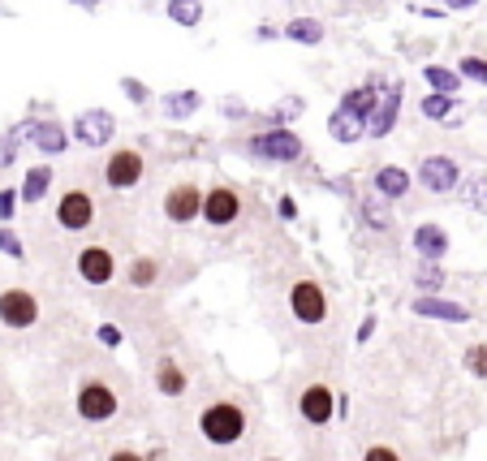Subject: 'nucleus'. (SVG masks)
<instances>
[{
	"label": "nucleus",
	"instance_id": "23",
	"mask_svg": "<svg viewBox=\"0 0 487 461\" xmlns=\"http://www.w3.org/2000/svg\"><path fill=\"white\" fill-rule=\"evenodd\" d=\"M328 134L337 138V143H358L366 134V117H358V113H345V108H337L332 117H328Z\"/></svg>",
	"mask_w": 487,
	"mask_h": 461
},
{
	"label": "nucleus",
	"instance_id": "45",
	"mask_svg": "<svg viewBox=\"0 0 487 461\" xmlns=\"http://www.w3.org/2000/svg\"><path fill=\"white\" fill-rule=\"evenodd\" d=\"M70 4H82V9H96V4H104V0H70Z\"/></svg>",
	"mask_w": 487,
	"mask_h": 461
},
{
	"label": "nucleus",
	"instance_id": "40",
	"mask_svg": "<svg viewBox=\"0 0 487 461\" xmlns=\"http://www.w3.org/2000/svg\"><path fill=\"white\" fill-rule=\"evenodd\" d=\"M371 337H375V315H366L363 323H358V345H366Z\"/></svg>",
	"mask_w": 487,
	"mask_h": 461
},
{
	"label": "nucleus",
	"instance_id": "33",
	"mask_svg": "<svg viewBox=\"0 0 487 461\" xmlns=\"http://www.w3.org/2000/svg\"><path fill=\"white\" fill-rule=\"evenodd\" d=\"M462 195H466V203H470L474 212H487V172L466 177V181H462Z\"/></svg>",
	"mask_w": 487,
	"mask_h": 461
},
{
	"label": "nucleus",
	"instance_id": "36",
	"mask_svg": "<svg viewBox=\"0 0 487 461\" xmlns=\"http://www.w3.org/2000/svg\"><path fill=\"white\" fill-rule=\"evenodd\" d=\"M458 73H462V78H474V82H483L487 87V61L483 56H462V61H458Z\"/></svg>",
	"mask_w": 487,
	"mask_h": 461
},
{
	"label": "nucleus",
	"instance_id": "17",
	"mask_svg": "<svg viewBox=\"0 0 487 461\" xmlns=\"http://www.w3.org/2000/svg\"><path fill=\"white\" fill-rule=\"evenodd\" d=\"M410 246H415L418 264H440V259H449V246H453V238H449V229L444 224H415V238H410Z\"/></svg>",
	"mask_w": 487,
	"mask_h": 461
},
{
	"label": "nucleus",
	"instance_id": "44",
	"mask_svg": "<svg viewBox=\"0 0 487 461\" xmlns=\"http://www.w3.org/2000/svg\"><path fill=\"white\" fill-rule=\"evenodd\" d=\"M444 4H449V9H474L479 0H444Z\"/></svg>",
	"mask_w": 487,
	"mask_h": 461
},
{
	"label": "nucleus",
	"instance_id": "4",
	"mask_svg": "<svg viewBox=\"0 0 487 461\" xmlns=\"http://www.w3.org/2000/svg\"><path fill=\"white\" fill-rule=\"evenodd\" d=\"M134 354H139V380L151 392V401H164L172 410L186 406L207 380V363L198 358L195 340L169 319H160L155 328L139 332Z\"/></svg>",
	"mask_w": 487,
	"mask_h": 461
},
{
	"label": "nucleus",
	"instance_id": "18",
	"mask_svg": "<svg viewBox=\"0 0 487 461\" xmlns=\"http://www.w3.org/2000/svg\"><path fill=\"white\" fill-rule=\"evenodd\" d=\"M397 104H401V82H389V87H380V99H375V108H371V117H366V134L371 138H384L397 122Z\"/></svg>",
	"mask_w": 487,
	"mask_h": 461
},
{
	"label": "nucleus",
	"instance_id": "15",
	"mask_svg": "<svg viewBox=\"0 0 487 461\" xmlns=\"http://www.w3.org/2000/svg\"><path fill=\"white\" fill-rule=\"evenodd\" d=\"M462 169H458V160H449V155H427L423 164H418V186L427 190V195H453V190H462Z\"/></svg>",
	"mask_w": 487,
	"mask_h": 461
},
{
	"label": "nucleus",
	"instance_id": "43",
	"mask_svg": "<svg viewBox=\"0 0 487 461\" xmlns=\"http://www.w3.org/2000/svg\"><path fill=\"white\" fill-rule=\"evenodd\" d=\"M13 406V397H9V389H4V375H0V414L9 410Z\"/></svg>",
	"mask_w": 487,
	"mask_h": 461
},
{
	"label": "nucleus",
	"instance_id": "37",
	"mask_svg": "<svg viewBox=\"0 0 487 461\" xmlns=\"http://www.w3.org/2000/svg\"><path fill=\"white\" fill-rule=\"evenodd\" d=\"M96 340L104 345V349H117V345L125 340V328H122V323H99V328H96Z\"/></svg>",
	"mask_w": 487,
	"mask_h": 461
},
{
	"label": "nucleus",
	"instance_id": "35",
	"mask_svg": "<svg viewBox=\"0 0 487 461\" xmlns=\"http://www.w3.org/2000/svg\"><path fill=\"white\" fill-rule=\"evenodd\" d=\"M0 255H9V259L26 264V246H22V238H18L13 229H0Z\"/></svg>",
	"mask_w": 487,
	"mask_h": 461
},
{
	"label": "nucleus",
	"instance_id": "42",
	"mask_svg": "<svg viewBox=\"0 0 487 461\" xmlns=\"http://www.w3.org/2000/svg\"><path fill=\"white\" fill-rule=\"evenodd\" d=\"M255 461H293V457H290V453H276V448H268V453H259ZM302 461H306V457H302Z\"/></svg>",
	"mask_w": 487,
	"mask_h": 461
},
{
	"label": "nucleus",
	"instance_id": "14",
	"mask_svg": "<svg viewBox=\"0 0 487 461\" xmlns=\"http://www.w3.org/2000/svg\"><path fill=\"white\" fill-rule=\"evenodd\" d=\"M203 186L198 181H177V186H169L164 190V203H160V212H164V220L169 224H177V229H186V224H195V220H203Z\"/></svg>",
	"mask_w": 487,
	"mask_h": 461
},
{
	"label": "nucleus",
	"instance_id": "34",
	"mask_svg": "<svg viewBox=\"0 0 487 461\" xmlns=\"http://www.w3.org/2000/svg\"><path fill=\"white\" fill-rule=\"evenodd\" d=\"M415 285L418 289H427V293L444 289V272H440V264H418L415 267Z\"/></svg>",
	"mask_w": 487,
	"mask_h": 461
},
{
	"label": "nucleus",
	"instance_id": "13",
	"mask_svg": "<svg viewBox=\"0 0 487 461\" xmlns=\"http://www.w3.org/2000/svg\"><path fill=\"white\" fill-rule=\"evenodd\" d=\"M246 151L255 155V160H272V164H293V160H302V138L285 130V125H268V130H259L255 138H246Z\"/></svg>",
	"mask_w": 487,
	"mask_h": 461
},
{
	"label": "nucleus",
	"instance_id": "25",
	"mask_svg": "<svg viewBox=\"0 0 487 461\" xmlns=\"http://www.w3.org/2000/svg\"><path fill=\"white\" fill-rule=\"evenodd\" d=\"M198 108H203L198 91H177V96H164V117H169V122H186V117H195Z\"/></svg>",
	"mask_w": 487,
	"mask_h": 461
},
{
	"label": "nucleus",
	"instance_id": "19",
	"mask_svg": "<svg viewBox=\"0 0 487 461\" xmlns=\"http://www.w3.org/2000/svg\"><path fill=\"white\" fill-rule=\"evenodd\" d=\"M410 311L423 319H440V323H470V311H466L462 302H444V298H436V293H423V298H415L410 302Z\"/></svg>",
	"mask_w": 487,
	"mask_h": 461
},
{
	"label": "nucleus",
	"instance_id": "41",
	"mask_svg": "<svg viewBox=\"0 0 487 461\" xmlns=\"http://www.w3.org/2000/svg\"><path fill=\"white\" fill-rule=\"evenodd\" d=\"M276 207H281V220H293V216H298V203H293L290 195L281 198V203H276Z\"/></svg>",
	"mask_w": 487,
	"mask_h": 461
},
{
	"label": "nucleus",
	"instance_id": "11",
	"mask_svg": "<svg viewBox=\"0 0 487 461\" xmlns=\"http://www.w3.org/2000/svg\"><path fill=\"white\" fill-rule=\"evenodd\" d=\"M99 181H104L113 195L139 190L147 181V155L139 147H117V151H108V160H104V169H99Z\"/></svg>",
	"mask_w": 487,
	"mask_h": 461
},
{
	"label": "nucleus",
	"instance_id": "8",
	"mask_svg": "<svg viewBox=\"0 0 487 461\" xmlns=\"http://www.w3.org/2000/svg\"><path fill=\"white\" fill-rule=\"evenodd\" d=\"M104 220V207H99V195L82 181H70L56 203H52V224L61 238H91Z\"/></svg>",
	"mask_w": 487,
	"mask_h": 461
},
{
	"label": "nucleus",
	"instance_id": "10",
	"mask_svg": "<svg viewBox=\"0 0 487 461\" xmlns=\"http://www.w3.org/2000/svg\"><path fill=\"white\" fill-rule=\"evenodd\" d=\"M358 461H423V453L415 448V440L380 427V414H375V427H366L358 436Z\"/></svg>",
	"mask_w": 487,
	"mask_h": 461
},
{
	"label": "nucleus",
	"instance_id": "5",
	"mask_svg": "<svg viewBox=\"0 0 487 461\" xmlns=\"http://www.w3.org/2000/svg\"><path fill=\"white\" fill-rule=\"evenodd\" d=\"M337 363L311 354V366L293 380L290 389V418L302 436V457L306 461H337L332 457V427L349 414V397L337 389Z\"/></svg>",
	"mask_w": 487,
	"mask_h": 461
},
{
	"label": "nucleus",
	"instance_id": "29",
	"mask_svg": "<svg viewBox=\"0 0 487 461\" xmlns=\"http://www.w3.org/2000/svg\"><path fill=\"white\" fill-rule=\"evenodd\" d=\"M99 461H151V453L139 448L134 440H113V444L99 448Z\"/></svg>",
	"mask_w": 487,
	"mask_h": 461
},
{
	"label": "nucleus",
	"instance_id": "38",
	"mask_svg": "<svg viewBox=\"0 0 487 461\" xmlns=\"http://www.w3.org/2000/svg\"><path fill=\"white\" fill-rule=\"evenodd\" d=\"M18 203H22V195L4 186V190H0V220H13V216H18Z\"/></svg>",
	"mask_w": 487,
	"mask_h": 461
},
{
	"label": "nucleus",
	"instance_id": "6",
	"mask_svg": "<svg viewBox=\"0 0 487 461\" xmlns=\"http://www.w3.org/2000/svg\"><path fill=\"white\" fill-rule=\"evenodd\" d=\"M65 328V306L30 281L0 285V332L9 337H52Z\"/></svg>",
	"mask_w": 487,
	"mask_h": 461
},
{
	"label": "nucleus",
	"instance_id": "20",
	"mask_svg": "<svg viewBox=\"0 0 487 461\" xmlns=\"http://www.w3.org/2000/svg\"><path fill=\"white\" fill-rule=\"evenodd\" d=\"M22 130L44 155H61V151L70 147V134H65V125L61 122H30V125H22Z\"/></svg>",
	"mask_w": 487,
	"mask_h": 461
},
{
	"label": "nucleus",
	"instance_id": "1",
	"mask_svg": "<svg viewBox=\"0 0 487 461\" xmlns=\"http://www.w3.org/2000/svg\"><path fill=\"white\" fill-rule=\"evenodd\" d=\"M44 418L52 432H78L91 440H130L151 418V392L108 349L70 345L44 384Z\"/></svg>",
	"mask_w": 487,
	"mask_h": 461
},
{
	"label": "nucleus",
	"instance_id": "22",
	"mask_svg": "<svg viewBox=\"0 0 487 461\" xmlns=\"http://www.w3.org/2000/svg\"><path fill=\"white\" fill-rule=\"evenodd\" d=\"M52 177H56V172H52L48 164H35V169H26V177H22V190H18L26 207H35V203H44V198H48V190H52Z\"/></svg>",
	"mask_w": 487,
	"mask_h": 461
},
{
	"label": "nucleus",
	"instance_id": "27",
	"mask_svg": "<svg viewBox=\"0 0 487 461\" xmlns=\"http://www.w3.org/2000/svg\"><path fill=\"white\" fill-rule=\"evenodd\" d=\"M462 366H466L470 380L487 384V340H470V345H462Z\"/></svg>",
	"mask_w": 487,
	"mask_h": 461
},
{
	"label": "nucleus",
	"instance_id": "7",
	"mask_svg": "<svg viewBox=\"0 0 487 461\" xmlns=\"http://www.w3.org/2000/svg\"><path fill=\"white\" fill-rule=\"evenodd\" d=\"M65 264L82 289L108 293L122 281V246H117V238H82V242H73Z\"/></svg>",
	"mask_w": 487,
	"mask_h": 461
},
{
	"label": "nucleus",
	"instance_id": "16",
	"mask_svg": "<svg viewBox=\"0 0 487 461\" xmlns=\"http://www.w3.org/2000/svg\"><path fill=\"white\" fill-rule=\"evenodd\" d=\"M113 134H117V117L104 113V108H87V113H78V122H73V138L82 147H104Z\"/></svg>",
	"mask_w": 487,
	"mask_h": 461
},
{
	"label": "nucleus",
	"instance_id": "21",
	"mask_svg": "<svg viewBox=\"0 0 487 461\" xmlns=\"http://www.w3.org/2000/svg\"><path fill=\"white\" fill-rule=\"evenodd\" d=\"M371 186H375V195L380 198H406L410 195V172L397 169V164H384V169H375Z\"/></svg>",
	"mask_w": 487,
	"mask_h": 461
},
{
	"label": "nucleus",
	"instance_id": "12",
	"mask_svg": "<svg viewBox=\"0 0 487 461\" xmlns=\"http://www.w3.org/2000/svg\"><path fill=\"white\" fill-rule=\"evenodd\" d=\"M242 212H246V198L238 186H229V181L207 186V195H203V224H207V229L224 233V229H233V224L242 220Z\"/></svg>",
	"mask_w": 487,
	"mask_h": 461
},
{
	"label": "nucleus",
	"instance_id": "9",
	"mask_svg": "<svg viewBox=\"0 0 487 461\" xmlns=\"http://www.w3.org/2000/svg\"><path fill=\"white\" fill-rule=\"evenodd\" d=\"M122 285L130 293L155 298L160 289L177 285V267H172L164 255H151V250H143V255H130V264L122 267Z\"/></svg>",
	"mask_w": 487,
	"mask_h": 461
},
{
	"label": "nucleus",
	"instance_id": "2",
	"mask_svg": "<svg viewBox=\"0 0 487 461\" xmlns=\"http://www.w3.org/2000/svg\"><path fill=\"white\" fill-rule=\"evenodd\" d=\"M172 414L177 461H255L272 448L264 401L242 380L207 375L203 389Z\"/></svg>",
	"mask_w": 487,
	"mask_h": 461
},
{
	"label": "nucleus",
	"instance_id": "26",
	"mask_svg": "<svg viewBox=\"0 0 487 461\" xmlns=\"http://www.w3.org/2000/svg\"><path fill=\"white\" fill-rule=\"evenodd\" d=\"M423 78L432 82V91H436V96H458V91H462V73L449 70V65H427Z\"/></svg>",
	"mask_w": 487,
	"mask_h": 461
},
{
	"label": "nucleus",
	"instance_id": "32",
	"mask_svg": "<svg viewBox=\"0 0 487 461\" xmlns=\"http://www.w3.org/2000/svg\"><path fill=\"white\" fill-rule=\"evenodd\" d=\"M418 108H423V117H427V122H449V113L458 108V96H436V91H432V96L423 99Z\"/></svg>",
	"mask_w": 487,
	"mask_h": 461
},
{
	"label": "nucleus",
	"instance_id": "3",
	"mask_svg": "<svg viewBox=\"0 0 487 461\" xmlns=\"http://www.w3.org/2000/svg\"><path fill=\"white\" fill-rule=\"evenodd\" d=\"M259 306H264L272 332L293 349H306V354L328 349L337 337V323H341L328 281L298 259L276 264L259 276Z\"/></svg>",
	"mask_w": 487,
	"mask_h": 461
},
{
	"label": "nucleus",
	"instance_id": "31",
	"mask_svg": "<svg viewBox=\"0 0 487 461\" xmlns=\"http://www.w3.org/2000/svg\"><path fill=\"white\" fill-rule=\"evenodd\" d=\"M169 18L177 26H198L203 22V0H169Z\"/></svg>",
	"mask_w": 487,
	"mask_h": 461
},
{
	"label": "nucleus",
	"instance_id": "30",
	"mask_svg": "<svg viewBox=\"0 0 487 461\" xmlns=\"http://www.w3.org/2000/svg\"><path fill=\"white\" fill-rule=\"evenodd\" d=\"M285 35H290L293 44H319L323 39V22H315V18H293L285 26Z\"/></svg>",
	"mask_w": 487,
	"mask_h": 461
},
{
	"label": "nucleus",
	"instance_id": "24",
	"mask_svg": "<svg viewBox=\"0 0 487 461\" xmlns=\"http://www.w3.org/2000/svg\"><path fill=\"white\" fill-rule=\"evenodd\" d=\"M375 99H380V87H375V82H363V87L345 91V96H341V108H345V113H358V117H371Z\"/></svg>",
	"mask_w": 487,
	"mask_h": 461
},
{
	"label": "nucleus",
	"instance_id": "28",
	"mask_svg": "<svg viewBox=\"0 0 487 461\" xmlns=\"http://www.w3.org/2000/svg\"><path fill=\"white\" fill-rule=\"evenodd\" d=\"M363 220L375 229V233H392V212H389V203H384L380 195L363 198Z\"/></svg>",
	"mask_w": 487,
	"mask_h": 461
},
{
	"label": "nucleus",
	"instance_id": "39",
	"mask_svg": "<svg viewBox=\"0 0 487 461\" xmlns=\"http://www.w3.org/2000/svg\"><path fill=\"white\" fill-rule=\"evenodd\" d=\"M122 96H125V99H134V104H147V96H151V91H147L139 78H122Z\"/></svg>",
	"mask_w": 487,
	"mask_h": 461
}]
</instances>
